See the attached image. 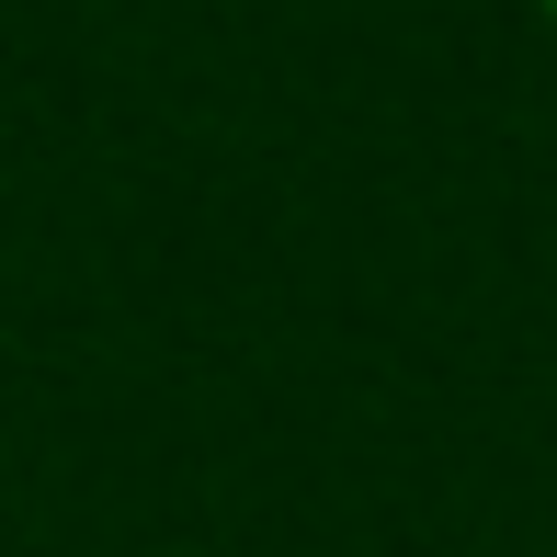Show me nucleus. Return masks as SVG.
Instances as JSON below:
<instances>
[{"instance_id":"nucleus-1","label":"nucleus","mask_w":557,"mask_h":557,"mask_svg":"<svg viewBox=\"0 0 557 557\" xmlns=\"http://www.w3.org/2000/svg\"><path fill=\"white\" fill-rule=\"evenodd\" d=\"M535 12H546V23H557V0H535Z\"/></svg>"}]
</instances>
